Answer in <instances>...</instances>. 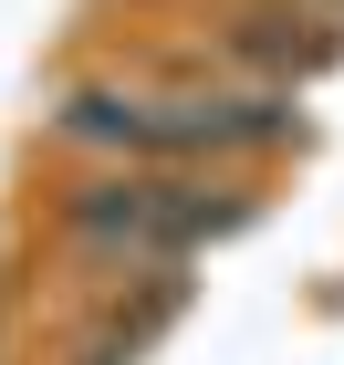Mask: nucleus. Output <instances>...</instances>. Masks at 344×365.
Instances as JSON below:
<instances>
[{"mask_svg":"<svg viewBox=\"0 0 344 365\" xmlns=\"http://www.w3.org/2000/svg\"><path fill=\"white\" fill-rule=\"evenodd\" d=\"M219 220H240V198H209L188 178H105V188L73 198V240L84 251H125V261H177Z\"/></svg>","mask_w":344,"mask_h":365,"instance_id":"nucleus-1","label":"nucleus"},{"mask_svg":"<svg viewBox=\"0 0 344 365\" xmlns=\"http://www.w3.org/2000/svg\"><path fill=\"white\" fill-rule=\"evenodd\" d=\"M229 53L261 63V73H282V63H313V53H323V21H303V11H261V21H240Z\"/></svg>","mask_w":344,"mask_h":365,"instance_id":"nucleus-2","label":"nucleus"}]
</instances>
